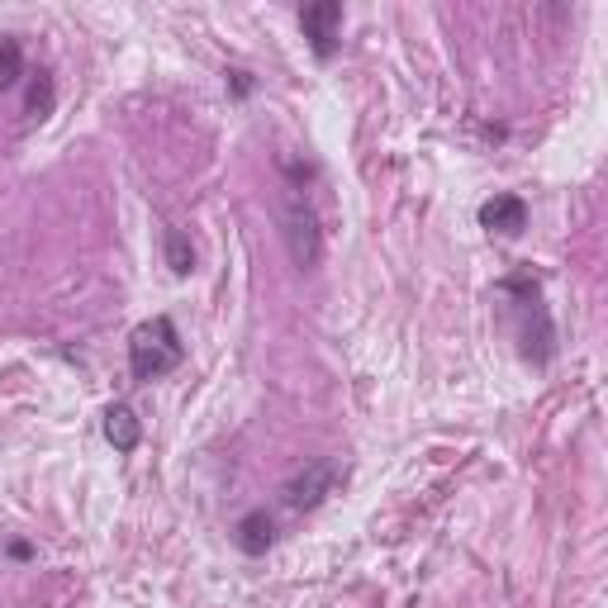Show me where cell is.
Wrapping results in <instances>:
<instances>
[{"mask_svg": "<svg viewBox=\"0 0 608 608\" xmlns=\"http://www.w3.org/2000/svg\"><path fill=\"white\" fill-rule=\"evenodd\" d=\"M181 357H186V347H181V333L166 314L148 318V324L133 328L129 338V371L133 380H162L181 367Z\"/></svg>", "mask_w": 608, "mask_h": 608, "instance_id": "cell-1", "label": "cell"}, {"mask_svg": "<svg viewBox=\"0 0 608 608\" xmlns=\"http://www.w3.org/2000/svg\"><path fill=\"white\" fill-rule=\"evenodd\" d=\"M281 234H285V252L300 271H314L324 262V228H318L314 205L304 200L300 191H285V205H281Z\"/></svg>", "mask_w": 608, "mask_h": 608, "instance_id": "cell-2", "label": "cell"}, {"mask_svg": "<svg viewBox=\"0 0 608 608\" xmlns=\"http://www.w3.org/2000/svg\"><path fill=\"white\" fill-rule=\"evenodd\" d=\"M343 462L338 456H318V462H310V466H300L291 480L281 485V499H285V509H295V513H304V509H318L324 499L338 490L343 485Z\"/></svg>", "mask_w": 608, "mask_h": 608, "instance_id": "cell-3", "label": "cell"}, {"mask_svg": "<svg viewBox=\"0 0 608 608\" xmlns=\"http://www.w3.org/2000/svg\"><path fill=\"white\" fill-rule=\"evenodd\" d=\"M300 29H304V39H310V48L314 57H328L338 53V39H343V6L338 0H318V6H304L300 10Z\"/></svg>", "mask_w": 608, "mask_h": 608, "instance_id": "cell-4", "label": "cell"}, {"mask_svg": "<svg viewBox=\"0 0 608 608\" xmlns=\"http://www.w3.org/2000/svg\"><path fill=\"white\" fill-rule=\"evenodd\" d=\"M480 228H490V234H504V238H519L523 228H528L523 195H490V200L480 205Z\"/></svg>", "mask_w": 608, "mask_h": 608, "instance_id": "cell-5", "label": "cell"}, {"mask_svg": "<svg viewBox=\"0 0 608 608\" xmlns=\"http://www.w3.org/2000/svg\"><path fill=\"white\" fill-rule=\"evenodd\" d=\"M105 443H110L115 452H139L143 423H139V414H133L129 404H110V409H105Z\"/></svg>", "mask_w": 608, "mask_h": 608, "instance_id": "cell-6", "label": "cell"}, {"mask_svg": "<svg viewBox=\"0 0 608 608\" xmlns=\"http://www.w3.org/2000/svg\"><path fill=\"white\" fill-rule=\"evenodd\" d=\"M271 538H276V528H271V513H267V509L242 513L238 528H234V542H238V552H242V556H267Z\"/></svg>", "mask_w": 608, "mask_h": 608, "instance_id": "cell-7", "label": "cell"}, {"mask_svg": "<svg viewBox=\"0 0 608 608\" xmlns=\"http://www.w3.org/2000/svg\"><path fill=\"white\" fill-rule=\"evenodd\" d=\"M166 267L176 271V276H191L195 271V248H191V238H186V228H166Z\"/></svg>", "mask_w": 608, "mask_h": 608, "instance_id": "cell-8", "label": "cell"}, {"mask_svg": "<svg viewBox=\"0 0 608 608\" xmlns=\"http://www.w3.org/2000/svg\"><path fill=\"white\" fill-rule=\"evenodd\" d=\"M20 76H24V48H20V39H0V90L20 86Z\"/></svg>", "mask_w": 608, "mask_h": 608, "instance_id": "cell-9", "label": "cell"}, {"mask_svg": "<svg viewBox=\"0 0 608 608\" xmlns=\"http://www.w3.org/2000/svg\"><path fill=\"white\" fill-rule=\"evenodd\" d=\"M53 100H57V96H53V76L39 72L34 86H29V110H24V115H29V119H48V115H53Z\"/></svg>", "mask_w": 608, "mask_h": 608, "instance_id": "cell-10", "label": "cell"}, {"mask_svg": "<svg viewBox=\"0 0 608 608\" xmlns=\"http://www.w3.org/2000/svg\"><path fill=\"white\" fill-rule=\"evenodd\" d=\"M228 86H234V96H248V90H252V72H228Z\"/></svg>", "mask_w": 608, "mask_h": 608, "instance_id": "cell-11", "label": "cell"}]
</instances>
